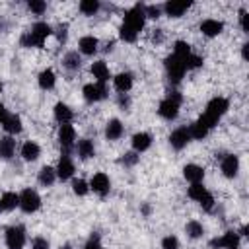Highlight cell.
<instances>
[{
  "instance_id": "12",
  "label": "cell",
  "mask_w": 249,
  "mask_h": 249,
  "mask_svg": "<svg viewBox=\"0 0 249 249\" xmlns=\"http://www.w3.org/2000/svg\"><path fill=\"white\" fill-rule=\"evenodd\" d=\"M54 171H56V177L62 179V181H66V179H70V177L74 175V163H72V160H70L68 154H62V156H60L58 165H56Z\"/></svg>"
},
{
  "instance_id": "47",
  "label": "cell",
  "mask_w": 249,
  "mask_h": 249,
  "mask_svg": "<svg viewBox=\"0 0 249 249\" xmlns=\"http://www.w3.org/2000/svg\"><path fill=\"white\" fill-rule=\"evenodd\" d=\"M128 103H130V101H128V97H126V93H119V105L126 109V107H128Z\"/></svg>"
},
{
  "instance_id": "17",
  "label": "cell",
  "mask_w": 249,
  "mask_h": 249,
  "mask_svg": "<svg viewBox=\"0 0 249 249\" xmlns=\"http://www.w3.org/2000/svg\"><path fill=\"white\" fill-rule=\"evenodd\" d=\"M222 29H224V23L218 21V19H204V21L200 23V31H202L206 37H216V35L222 33Z\"/></svg>"
},
{
  "instance_id": "30",
  "label": "cell",
  "mask_w": 249,
  "mask_h": 249,
  "mask_svg": "<svg viewBox=\"0 0 249 249\" xmlns=\"http://www.w3.org/2000/svg\"><path fill=\"white\" fill-rule=\"evenodd\" d=\"M39 86L43 88V89H53L54 88V82H56V78H54V72L51 70V68H47V70H43L41 74H39Z\"/></svg>"
},
{
  "instance_id": "13",
  "label": "cell",
  "mask_w": 249,
  "mask_h": 249,
  "mask_svg": "<svg viewBox=\"0 0 249 249\" xmlns=\"http://www.w3.org/2000/svg\"><path fill=\"white\" fill-rule=\"evenodd\" d=\"M89 189H93V193H97L99 196H105L111 189V183H109V177L105 173H95L89 181Z\"/></svg>"
},
{
  "instance_id": "33",
  "label": "cell",
  "mask_w": 249,
  "mask_h": 249,
  "mask_svg": "<svg viewBox=\"0 0 249 249\" xmlns=\"http://www.w3.org/2000/svg\"><path fill=\"white\" fill-rule=\"evenodd\" d=\"M185 231H187V235H189V237L196 239V237H200V235L204 233V228H202V224H198L196 220H191V222H187Z\"/></svg>"
},
{
  "instance_id": "53",
  "label": "cell",
  "mask_w": 249,
  "mask_h": 249,
  "mask_svg": "<svg viewBox=\"0 0 249 249\" xmlns=\"http://www.w3.org/2000/svg\"><path fill=\"white\" fill-rule=\"evenodd\" d=\"M0 91H2V82H0Z\"/></svg>"
},
{
  "instance_id": "52",
  "label": "cell",
  "mask_w": 249,
  "mask_h": 249,
  "mask_svg": "<svg viewBox=\"0 0 249 249\" xmlns=\"http://www.w3.org/2000/svg\"><path fill=\"white\" fill-rule=\"evenodd\" d=\"M60 249H72V247H70V245H62Z\"/></svg>"
},
{
  "instance_id": "46",
  "label": "cell",
  "mask_w": 249,
  "mask_h": 249,
  "mask_svg": "<svg viewBox=\"0 0 249 249\" xmlns=\"http://www.w3.org/2000/svg\"><path fill=\"white\" fill-rule=\"evenodd\" d=\"M239 21H241V29H243L245 33H249V25H247V12H245V10H241V12H239Z\"/></svg>"
},
{
  "instance_id": "40",
  "label": "cell",
  "mask_w": 249,
  "mask_h": 249,
  "mask_svg": "<svg viewBox=\"0 0 249 249\" xmlns=\"http://www.w3.org/2000/svg\"><path fill=\"white\" fill-rule=\"evenodd\" d=\"M161 249H179V239L175 235H167L161 239Z\"/></svg>"
},
{
  "instance_id": "18",
  "label": "cell",
  "mask_w": 249,
  "mask_h": 249,
  "mask_svg": "<svg viewBox=\"0 0 249 249\" xmlns=\"http://www.w3.org/2000/svg\"><path fill=\"white\" fill-rule=\"evenodd\" d=\"M113 84H115V89L121 91V93H126L130 88H132V74L130 72H121L113 78Z\"/></svg>"
},
{
  "instance_id": "21",
  "label": "cell",
  "mask_w": 249,
  "mask_h": 249,
  "mask_svg": "<svg viewBox=\"0 0 249 249\" xmlns=\"http://www.w3.org/2000/svg\"><path fill=\"white\" fill-rule=\"evenodd\" d=\"M208 132H210V126L204 123V119H202V117H200L195 124H191V126H189V134H191V138H195V140H202Z\"/></svg>"
},
{
  "instance_id": "35",
  "label": "cell",
  "mask_w": 249,
  "mask_h": 249,
  "mask_svg": "<svg viewBox=\"0 0 249 249\" xmlns=\"http://www.w3.org/2000/svg\"><path fill=\"white\" fill-rule=\"evenodd\" d=\"M173 54L185 60V58L191 54V45H189V43H185V41H177V43L173 45Z\"/></svg>"
},
{
  "instance_id": "15",
  "label": "cell",
  "mask_w": 249,
  "mask_h": 249,
  "mask_svg": "<svg viewBox=\"0 0 249 249\" xmlns=\"http://www.w3.org/2000/svg\"><path fill=\"white\" fill-rule=\"evenodd\" d=\"M189 8H191V2L189 0H183V2H165V6H163V10H165V14L169 18H179Z\"/></svg>"
},
{
  "instance_id": "19",
  "label": "cell",
  "mask_w": 249,
  "mask_h": 249,
  "mask_svg": "<svg viewBox=\"0 0 249 249\" xmlns=\"http://www.w3.org/2000/svg\"><path fill=\"white\" fill-rule=\"evenodd\" d=\"M152 146V136L148 134V132H136L134 136H132V148H134V152H146L148 148Z\"/></svg>"
},
{
  "instance_id": "3",
  "label": "cell",
  "mask_w": 249,
  "mask_h": 249,
  "mask_svg": "<svg viewBox=\"0 0 249 249\" xmlns=\"http://www.w3.org/2000/svg\"><path fill=\"white\" fill-rule=\"evenodd\" d=\"M144 21H146V12H144V6L142 4H136L132 6L126 14H124V19H123V27L134 31V33H140V29L144 27Z\"/></svg>"
},
{
  "instance_id": "34",
  "label": "cell",
  "mask_w": 249,
  "mask_h": 249,
  "mask_svg": "<svg viewBox=\"0 0 249 249\" xmlns=\"http://www.w3.org/2000/svg\"><path fill=\"white\" fill-rule=\"evenodd\" d=\"M97 10H99L97 0H82L80 2V12L86 16H93V14H97Z\"/></svg>"
},
{
  "instance_id": "32",
  "label": "cell",
  "mask_w": 249,
  "mask_h": 249,
  "mask_svg": "<svg viewBox=\"0 0 249 249\" xmlns=\"http://www.w3.org/2000/svg\"><path fill=\"white\" fill-rule=\"evenodd\" d=\"M62 64H64V68H66V70H70V72H74V70H78V68H80V64H82V60H80V56H78V53H74V51H70V53H66V54H64V58H62Z\"/></svg>"
},
{
  "instance_id": "44",
  "label": "cell",
  "mask_w": 249,
  "mask_h": 249,
  "mask_svg": "<svg viewBox=\"0 0 249 249\" xmlns=\"http://www.w3.org/2000/svg\"><path fill=\"white\" fill-rule=\"evenodd\" d=\"M84 249H101V241H99V235L97 233H93L89 239H88V243H86V247Z\"/></svg>"
},
{
  "instance_id": "29",
  "label": "cell",
  "mask_w": 249,
  "mask_h": 249,
  "mask_svg": "<svg viewBox=\"0 0 249 249\" xmlns=\"http://www.w3.org/2000/svg\"><path fill=\"white\" fill-rule=\"evenodd\" d=\"M2 126H4L6 132L18 134V132H21V119H19L18 115H8V117L4 119V123H2Z\"/></svg>"
},
{
  "instance_id": "7",
  "label": "cell",
  "mask_w": 249,
  "mask_h": 249,
  "mask_svg": "<svg viewBox=\"0 0 249 249\" xmlns=\"http://www.w3.org/2000/svg\"><path fill=\"white\" fill-rule=\"evenodd\" d=\"M25 243V230L21 226H12L6 230V245L8 249H21Z\"/></svg>"
},
{
  "instance_id": "49",
  "label": "cell",
  "mask_w": 249,
  "mask_h": 249,
  "mask_svg": "<svg viewBox=\"0 0 249 249\" xmlns=\"http://www.w3.org/2000/svg\"><path fill=\"white\" fill-rule=\"evenodd\" d=\"M6 117H8V111H6V107L0 103V124L4 123V119H6Z\"/></svg>"
},
{
  "instance_id": "51",
  "label": "cell",
  "mask_w": 249,
  "mask_h": 249,
  "mask_svg": "<svg viewBox=\"0 0 249 249\" xmlns=\"http://www.w3.org/2000/svg\"><path fill=\"white\" fill-rule=\"evenodd\" d=\"M247 47H249V45L245 43V45H243V58H245V60H247V56H249V53H247Z\"/></svg>"
},
{
  "instance_id": "38",
  "label": "cell",
  "mask_w": 249,
  "mask_h": 249,
  "mask_svg": "<svg viewBox=\"0 0 249 249\" xmlns=\"http://www.w3.org/2000/svg\"><path fill=\"white\" fill-rule=\"evenodd\" d=\"M72 191L76 193V195H86L88 191H89V187H88V183L84 181V179H74V183H72Z\"/></svg>"
},
{
  "instance_id": "1",
  "label": "cell",
  "mask_w": 249,
  "mask_h": 249,
  "mask_svg": "<svg viewBox=\"0 0 249 249\" xmlns=\"http://www.w3.org/2000/svg\"><path fill=\"white\" fill-rule=\"evenodd\" d=\"M53 33V27L45 21H37L29 31L21 35V45L23 47H43L45 39Z\"/></svg>"
},
{
  "instance_id": "22",
  "label": "cell",
  "mask_w": 249,
  "mask_h": 249,
  "mask_svg": "<svg viewBox=\"0 0 249 249\" xmlns=\"http://www.w3.org/2000/svg\"><path fill=\"white\" fill-rule=\"evenodd\" d=\"M76 152H78V156H80L82 160H89V158H93V156H95L93 142H91V140H88V138L78 140V144H76Z\"/></svg>"
},
{
  "instance_id": "31",
  "label": "cell",
  "mask_w": 249,
  "mask_h": 249,
  "mask_svg": "<svg viewBox=\"0 0 249 249\" xmlns=\"http://www.w3.org/2000/svg\"><path fill=\"white\" fill-rule=\"evenodd\" d=\"M54 179H56V171L53 167H49V165L41 167V171H39V183L43 187H51L54 183Z\"/></svg>"
},
{
  "instance_id": "8",
  "label": "cell",
  "mask_w": 249,
  "mask_h": 249,
  "mask_svg": "<svg viewBox=\"0 0 249 249\" xmlns=\"http://www.w3.org/2000/svg\"><path fill=\"white\" fill-rule=\"evenodd\" d=\"M237 245H239V233L235 231H226L222 237L210 241L212 249H237Z\"/></svg>"
},
{
  "instance_id": "6",
  "label": "cell",
  "mask_w": 249,
  "mask_h": 249,
  "mask_svg": "<svg viewBox=\"0 0 249 249\" xmlns=\"http://www.w3.org/2000/svg\"><path fill=\"white\" fill-rule=\"evenodd\" d=\"M39 206H41V196L37 195V191L25 189V191L19 195V208H21L23 212L31 214V212L39 210Z\"/></svg>"
},
{
  "instance_id": "42",
  "label": "cell",
  "mask_w": 249,
  "mask_h": 249,
  "mask_svg": "<svg viewBox=\"0 0 249 249\" xmlns=\"http://www.w3.org/2000/svg\"><path fill=\"white\" fill-rule=\"evenodd\" d=\"M144 12H146V18L158 19L160 14H161V8H160V6H144Z\"/></svg>"
},
{
  "instance_id": "9",
  "label": "cell",
  "mask_w": 249,
  "mask_h": 249,
  "mask_svg": "<svg viewBox=\"0 0 249 249\" xmlns=\"http://www.w3.org/2000/svg\"><path fill=\"white\" fill-rule=\"evenodd\" d=\"M84 97H86V101H89V103H95V101H101V99H105L107 97V88H105V84H88V86H84Z\"/></svg>"
},
{
  "instance_id": "11",
  "label": "cell",
  "mask_w": 249,
  "mask_h": 249,
  "mask_svg": "<svg viewBox=\"0 0 249 249\" xmlns=\"http://www.w3.org/2000/svg\"><path fill=\"white\" fill-rule=\"evenodd\" d=\"M189 140H191V134H189V128H187V126L175 128V130L171 132V136H169V144H171V148H175V150H183Z\"/></svg>"
},
{
  "instance_id": "25",
  "label": "cell",
  "mask_w": 249,
  "mask_h": 249,
  "mask_svg": "<svg viewBox=\"0 0 249 249\" xmlns=\"http://www.w3.org/2000/svg\"><path fill=\"white\" fill-rule=\"evenodd\" d=\"M91 74H93V78H97L99 84H105L109 80V68L103 60H97L91 64Z\"/></svg>"
},
{
  "instance_id": "16",
  "label": "cell",
  "mask_w": 249,
  "mask_h": 249,
  "mask_svg": "<svg viewBox=\"0 0 249 249\" xmlns=\"http://www.w3.org/2000/svg\"><path fill=\"white\" fill-rule=\"evenodd\" d=\"M183 175H185L187 181H191V185H193V183H200V181L204 179V169H202L200 165L189 163V165L183 167Z\"/></svg>"
},
{
  "instance_id": "50",
  "label": "cell",
  "mask_w": 249,
  "mask_h": 249,
  "mask_svg": "<svg viewBox=\"0 0 249 249\" xmlns=\"http://www.w3.org/2000/svg\"><path fill=\"white\" fill-rule=\"evenodd\" d=\"M152 39H154L156 43H160V41L163 39V37H161V33H160V29H156V33H154V37H152Z\"/></svg>"
},
{
  "instance_id": "5",
  "label": "cell",
  "mask_w": 249,
  "mask_h": 249,
  "mask_svg": "<svg viewBox=\"0 0 249 249\" xmlns=\"http://www.w3.org/2000/svg\"><path fill=\"white\" fill-rule=\"evenodd\" d=\"M163 64H165V70H167L169 80H171L173 84L181 82V78H183V74H185V70H187L185 60L179 58V56H175V54H171V56H167V58L163 60Z\"/></svg>"
},
{
  "instance_id": "28",
  "label": "cell",
  "mask_w": 249,
  "mask_h": 249,
  "mask_svg": "<svg viewBox=\"0 0 249 249\" xmlns=\"http://www.w3.org/2000/svg\"><path fill=\"white\" fill-rule=\"evenodd\" d=\"M16 206H19V195L16 193H4L0 196V210H14Z\"/></svg>"
},
{
  "instance_id": "41",
  "label": "cell",
  "mask_w": 249,
  "mask_h": 249,
  "mask_svg": "<svg viewBox=\"0 0 249 249\" xmlns=\"http://www.w3.org/2000/svg\"><path fill=\"white\" fill-rule=\"evenodd\" d=\"M198 202H200V206H202L206 212H210V210L214 208V196H212L210 193H206V195H204V196H202Z\"/></svg>"
},
{
  "instance_id": "45",
  "label": "cell",
  "mask_w": 249,
  "mask_h": 249,
  "mask_svg": "<svg viewBox=\"0 0 249 249\" xmlns=\"http://www.w3.org/2000/svg\"><path fill=\"white\" fill-rule=\"evenodd\" d=\"M31 249H49V241L45 237H35L31 243Z\"/></svg>"
},
{
  "instance_id": "2",
  "label": "cell",
  "mask_w": 249,
  "mask_h": 249,
  "mask_svg": "<svg viewBox=\"0 0 249 249\" xmlns=\"http://www.w3.org/2000/svg\"><path fill=\"white\" fill-rule=\"evenodd\" d=\"M228 107H230V103H228L226 97H214V99H210L208 105H206V111L202 113L204 123H206L210 128H214V126L218 124L220 117L228 111Z\"/></svg>"
},
{
  "instance_id": "14",
  "label": "cell",
  "mask_w": 249,
  "mask_h": 249,
  "mask_svg": "<svg viewBox=\"0 0 249 249\" xmlns=\"http://www.w3.org/2000/svg\"><path fill=\"white\" fill-rule=\"evenodd\" d=\"M237 171H239V160H237V156H233V154L224 156V160H222V173L231 179V177L237 175Z\"/></svg>"
},
{
  "instance_id": "23",
  "label": "cell",
  "mask_w": 249,
  "mask_h": 249,
  "mask_svg": "<svg viewBox=\"0 0 249 249\" xmlns=\"http://www.w3.org/2000/svg\"><path fill=\"white\" fill-rule=\"evenodd\" d=\"M39 154H41L39 144H35V142H31V140H27V142L21 146V158H23L25 161H35V160L39 158Z\"/></svg>"
},
{
  "instance_id": "39",
  "label": "cell",
  "mask_w": 249,
  "mask_h": 249,
  "mask_svg": "<svg viewBox=\"0 0 249 249\" xmlns=\"http://www.w3.org/2000/svg\"><path fill=\"white\" fill-rule=\"evenodd\" d=\"M27 8H29L31 12H35V14H43V12L47 10V4H45L43 0H29V2H27Z\"/></svg>"
},
{
  "instance_id": "43",
  "label": "cell",
  "mask_w": 249,
  "mask_h": 249,
  "mask_svg": "<svg viewBox=\"0 0 249 249\" xmlns=\"http://www.w3.org/2000/svg\"><path fill=\"white\" fill-rule=\"evenodd\" d=\"M136 161H138L136 152H128V154H124V156L121 158V163H123V165H134Z\"/></svg>"
},
{
  "instance_id": "36",
  "label": "cell",
  "mask_w": 249,
  "mask_h": 249,
  "mask_svg": "<svg viewBox=\"0 0 249 249\" xmlns=\"http://www.w3.org/2000/svg\"><path fill=\"white\" fill-rule=\"evenodd\" d=\"M206 193H208V191L204 189V185H202V183H193V185L189 187V196H191L193 200H200Z\"/></svg>"
},
{
  "instance_id": "4",
  "label": "cell",
  "mask_w": 249,
  "mask_h": 249,
  "mask_svg": "<svg viewBox=\"0 0 249 249\" xmlns=\"http://www.w3.org/2000/svg\"><path fill=\"white\" fill-rule=\"evenodd\" d=\"M179 107H181V93L179 91H169V95L160 103L158 113L165 121H173L179 113Z\"/></svg>"
},
{
  "instance_id": "10",
  "label": "cell",
  "mask_w": 249,
  "mask_h": 249,
  "mask_svg": "<svg viewBox=\"0 0 249 249\" xmlns=\"http://www.w3.org/2000/svg\"><path fill=\"white\" fill-rule=\"evenodd\" d=\"M74 140H76V130H74V126L68 124V123L60 124V128H58V142H60V146L64 148V154H68V150L74 146Z\"/></svg>"
},
{
  "instance_id": "48",
  "label": "cell",
  "mask_w": 249,
  "mask_h": 249,
  "mask_svg": "<svg viewBox=\"0 0 249 249\" xmlns=\"http://www.w3.org/2000/svg\"><path fill=\"white\" fill-rule=\"evenodd\" d=\"M56 31H58V33H56L58 41H64V39H66V25H60V27H58Z\"/></svg>"
},
{
  "instance_id": "37",
  "label": "cell",
  "mask_w": 249,
  "mask_h": 249,
  "mask_svg": "<svg viewBox=\"0 0 249 249\" xmlns=\"http://www.w3.org/2000/svg\"><path fill=\"white\" fill-rule=\"evenodd\" d=\"M185 66H187V70H191V68H200L202 66V56H196V54H189L187 58H185Z\"/></svg>"
},
{
  "instance_id": "24",
  "label": "cell",
  "mask_w": 249,
  "mask_h": 249,
  "mask_svg": "<svg viewBox=\"0 0 249 249\" xmlns=\"http://www.w3.org/2000/svg\"><path fill=\"white\" fill-rule=\"evenodd\" d=\"M16 152V140L12 136H2L0 138V158L2 160H10Z\"/></svg>"
},
{
  "instance_id": "20",
  "label": "cell",
  "mask_w": 249,
  "mask_h": 249,
  "mask_svg": "<svg viewBox=\"0 0 249 249\" xmlns=\"http://www.w3.org/2000/svg\"><path fill=\"white\" fill-rule=\"evenodd\" d=\"M123 132H124V128H123V123H121L119 119H111V121L107 123V126H105V136H107V140H119V138L123 136Z\"/></svg>"
},
{
  "instance_id": "26",
  "label": "cell",
  "mask_w": 249,
  "mask_h": 249,
  "mask_svg": "<svg viewBox=\"0 0 249 249\" xmlns=\"http://www.w3.org/2000/svg\"><path fill=\"white\" fill-rule=\"evenodd\" d=\"M72 117H74V113H72V109H70L68 105H64V103H56V105H54V119H56L60 124L70 123Z\"/></svg>"
},
{
  "instance_id": "27",
  "label": "cell",
  "mask_w": 249,
  "mask_h": 249,
  "mask_svg": "<svg viewBox=\"0 0 249 249\" xmlns=\"http://www.w3.org/2000/svg\"><path fill=\"white\" fill-rule=\"evenodd\" d=\"M97 47H99V41L93 37V35H86L80 39V51L84 54H93L97 53Z\"/></svg>"
}]
</instances>
